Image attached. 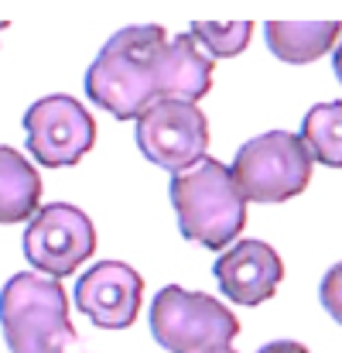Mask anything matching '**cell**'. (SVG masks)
I'll use <instances>...</instances> for the list:
<instances>
[{
    "instance_id": "cell-1",
    "label": "cell",
    "mask_w": 342,
    "mask_h": 353,
    "mask_svg": "<svg viewBox=\"0 0 342 353\" xmlns=\"http://www.w3.org/2000/svg\"><path fill=\"white\" fill-rule=\"evenodd\" d=\"M168 34L158 24H133L116 31L86 72V93L120 120H137L161 100Z\"/></svg>"
},
{
    "instance_id": "cell-2",
    "label": "cell",
    "mask_w": 342,
    "mask_h": 353,
    "mask_svg": "<svg viewBox=\"0 0 342 353\" xmlns=\"http://www.w3.org/2000/svg\"><path fill=\"white\" fill-rule=\"evenodd\" d=\"M171 206L182 236L209 250L229 247L246 223V199L239 196L233 172L216 158H202L189 172L171 175Z\"/></svg>"
},
{
    "instance_id": "cell-3",
    "label": "cell",
    "mask_w": 342,
    "mask_h": 353,
    "mask_svg": "<svg viewBox=\"0 0 342 353\" xmlns=\"http://www.w3.org/2000/svg\"><path fill=\"white\" fill-rule=\"evenodd\" d=\"M0 326L14 353H69L76 343L65 288L34 271H21L3 285Z\"/></svg>"
},
{
    "instance_id": "cell-4",
    "label": "cell",
    "mask_w": 342,
    "mask_h": 353,
    "mask_svg": "<svg viewBox=\"0 0 342 353\" xmlns=\"http://www.w3.org/2000/svg\"><path fill=\"white\" fill-rule=\"evenodd\" d=\"M151 333L168 353H236V316L223 302L168 285L151 302Z\"/></svg>"
},
{
    "instance_id": "cell-5",
    "label": "cell",
    "mask_w": 342,
    "mask_h": 353,
    "mask_svg": "<svg viewBox=\"0 0 342 353\" xmlns=\"http://www.w3.org/2000/svg\"><path fill=\"white\" fill-rule=\"evenodd\" d=\"M312 154L298 134L267 130L250 137L233 158V182L246 203H288L312 182Z\"/></svg>"
},
{
    "instance_id": "cell-6",
    "label": "cell",
    "mask_w": 342,
    "mask_h": 353,
    "mask_svg": "<svg viewBox=\"0 0 342 353\" xmlns=\"http://www.w3.org/2000/svg\"><path fill=\"white\" fill-rule=\"evenodd\" d=\"M96 250L93 220L72 203H48L41 206L24 234V257L34 264V274L65 278L79 264H86Z\"/></svg>"
},
{
    "instance_id": "cell-7",
    "label": "cell",
    "mask_w": 342,
    "mask_h": 353,
    "mask_svg": "<svg viewBox=\"0 0 342 353\" xmlns=\"http://www.w3.org/2000/svg\"><path fill=\"white\" fill-rule=\"evenodd\" d=\"M137 144L147 161L178 175L206 158L209 120L195 103L158 100L137 117Z\"/></svg>"
},
{
    "instance_id": "cell-8",
    "label": "cell",
    "mask_w": 342,
    "mask_h": 353,
    "mask_svg": "<svg viewBox=\"0 0 342 353\" xmlns=\"http://www.w3.org/2000/svg\"><path fill=\"white\" fill-rule=\"evenodd\" d=\"M24 130H28V151L48 168L76 165L96 144V123L89 110L62 93L31 103L24 114Z\"/></svg>"
},
{
    "instance_id": "cell-9",
    "label": "cell",
    "mask_w": 342,
    "mask_h": 353,
    "mask_svg": "<svg viewBox=\"0 0 342 353\" xmlns=\"http://www.w3.org/2000/svg\"><path fill=\"white\" fill-rule=\"evenodd\" d=\"M144 281L123 261L93 264L76 285V305L103 330H127L140 312Z\"/></svg>"
},
{
    "instance_id": "cell-10",
    "label": "cell",
    "mask_w": 342,
    "mask_h": 353,
    "mask_svg": "<svg viewBox=\"0 0 342 353\" xmlns=\"http://www.w3.org/2000/svg\"><path fill=\"white\" fill-rule=\"evenodd\" d=\"M284 278V264L277 250L264 240H239L216 261V281L223 295L236 305L267 302Z\"/></svg>"
},
{
    "instance_id": "cell-11",
    "label": "cell",
    "mask_w": 342,
    "mask_h": 353,
    "mask_svg": "<svg viewBox=\"0 0 342 353\" xmlns=\"http://www.w3.org/2000/svg\"><path fill=\"white\" fill-rule=\"evenodd\" d=\"M213 90V59L199 48L192 34H178L164 48L161 72V100L195 103Z\"/></svg>"
},
{
    "instance_id": "cell-12",
    "label": "cell",
    "mask_w": 342,
    "mask_h": 353,
    "mask_svg": "<svg viewBox=\"0 0 342 353\" xmlns=\"http://www.w3.org/2000/svg\"><path fill=\"white\" fill-rule=\"evenodd\" d=\"M270 52L281 62L291 65H308L322 59L329 48H336L342 34L339 21H270L264 28Z\"/></svg>"
},
{
    "instance_id": "cell-13",
    "label": "cell",
    "mask_w": 342,
    "mask_h": 353,
    "mask_svg": "<svg viewBox=\"0 0 342 353\" xmlns=\"http://www.w3.org/2000/svg\"><path fill=\"white\" fill-rule=\"evenodd\" d=\"M38 203H41V179L34 165L21 151L0 144V223L31 220L38 213Z\"/></svg>"
},
{
    "instance_id": "cell-14",
    "label": "cell",
    "mask_w": 342,
    "mask_h": 353,
    "mask_svg": "<svg viewBox=\"0 0 342 353\" xmlns=\"http://www.w3.org/2000/svg\"><path fill=\"white\" fill-rule=\"evenodd\" d=\"M298 137L308 148L312 161H322L329 168H342V100L312 107L305 114Z\"/></svg>"
},
{
    "instance_id": "cell-15",
    "label": "cell",
    "mask_w": 342,
    "mask_h": 353,
    "mask_svg": "<svg viewBox=\"0 0 342 353\" xmlns=\"http://www.w3.org/2000/svg\"><path fill=\"white\" fill-rule=\"evenodd\" d=\"M209 59H233L246 48L253 24L250 21H195L189 31Z\"/></svg>"
},
{
    "instance_id": "cell-16",
    "label": "cell",
    "mask_w": 342,
    "mask_h": 353,
    "mask_svg": "<svg viewBox=\"0 0 342 353\" xmlns=\"http://www.w3.org/2000/svg\"><path fill=\"white\" fill-rule=\"evenodd\" d=\"M322 305H325V312L336 319L342 326V264H332L329 271H325V278H322Z\"/></svg>"
},
{
    "instance_id": "cell-17",
    "label": "cell",
    "mask_w": 342,
    "mask_h": 353,
    "mask_svg": "<svg viewBox=\"0 0 342 353\" xmlns=\"http://www.w3.org/2000/svg\"><path fill=\"white\" fill-rule=\"evenodd\" d=\"M257 353H308V347H301V343H295V340H274V343L260 347Z\"/></svg>"
},
{
    "instance_id": "cell-18",
    "label": "cell",
    "mask_w": 342,
    "mask_h": 353,
    "mask_svg": "<svg viewBox=\"0 0 342 353\" xmlns=\"http://www.w3.org/2000/svg\"><path fill=\"white\" fill-rule=\"evenodd\" d=\"M332 65H336V76H339V83H342V41L336 45V59H332Z\"/></svg>"
},
{
    "instance_id": "cell-19",
    "label": "cell",
    "mask_w": 342,
    "mask_h": 353,
    "mask_svg": "<svg viewBox=\"0 0 342 353\" xmlns=\"http://www.w3.org/2000/svg\"><path fill=\"white\" fill-rule=\"evenodd\" d=\"M3 28H7V21H0V31H3Z\"/></svg>"
}]
</instances>
